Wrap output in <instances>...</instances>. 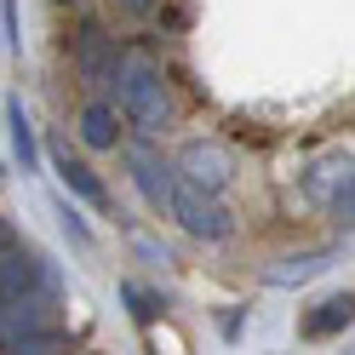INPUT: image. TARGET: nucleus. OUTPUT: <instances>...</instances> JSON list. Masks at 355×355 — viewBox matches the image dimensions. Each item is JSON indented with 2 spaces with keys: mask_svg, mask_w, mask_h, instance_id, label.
I'll return each instance as SVG.
<instances>
[{
  "mask_svg": "<svg viewBox=\"0 0 355 355\" xmlns=\"http://www.w3.org/2000/svg\"><path fill=\"white\" fill-rule=\"evenodd\" d=\"M24 293H52L46 258H40V252H6V258H0V304L24 298Z\"/></svg>",
  "mask_w": 355,
  "mask_h": 355,
  "instance_id": "obj_1",
  "label": "nucleus"
},
{
  "mask_svg": "<svg viewBox=\"0 0 355 355\" xmlns=\"http://www.w3.org/2000/svg\"><path fill=\"white\" fill-rule=\"evenodd\" d=\"M172 207H178V218H184L189 235H201V241H224L230 235V218L218 207H207L201 195H172Z\"/></svg>",
  "mask_w": 355,
  "mask_h": 355,
  "instance_id": "obj_2",
  "label": "nucleus"
},
{
  "mask_svg": "<svg viewBox=\"0 0 355 355\" xmlns=\"http://www.w3.org/2000/svg\"><path fill=\"white\" fill-rule=\"evenodd\" d=\"M0 355H75V349H69V332L63 327H46V332H29V338L0 344Z\"/></svg>",
  "mask_w": 355,
  "mask_h": 355,
  "instance_id": "obj_3",
  "label": "nucleus"
},
{
  "mask_svg": "<svg viewBox=\"0 0 355 355\" xmlns=\"http://www.w3.org/2000/svg\"><path fill=\"white\" fill-rule=\"evenodd\" d=\"M344 327H349V298H332V304H321V315L304 321L309 338H327V332H344Z\"/></svg>",
  "mask_w": 355,
  "mask_h": 355,
  "instance_id": "obj_4",
  "label": "nucleus"
},
{
  "mask_svg": "<svg viewBox=\"0 0 355 355\" xmlns=\"http://www.w3.org/2000/svg\"><path fill=\"white\" fill-rule=\"evenodd\" d=\"M321 270H327V263L309 252V258H286V270H263V281H270V286H298V281L321 275Z\"/></svg>",
  "mask_w": 355,
  "mask_h": 355,
  "instance_id": "obj_5",
  "label": "nucleus"
},
{
  "mask_svg": "<svg viewBox=\"0 0 355 355\" xmlns=\"http://www.w3.org/2000/svg\"><path fill=\"white\" fill-rule=\"evenodd\" d=\"M63 178H69V189L80 195V201H92V207H103V189H98V178L86 172V166H75V161H63Z\"/></svg>",
  "mask_w": 355,
  "mask_h": 355,
  "instance_id": "obj_6",
  "label": "nucleus"
},
{
  "mask_svg": "<svg viewBox=\"0 0 355 355\" xmlns=\"http://www.w3.org/2000/svg\"><path fill=\"white\" fill-rule=\"evenodd\" d=\"M86 144H98V149L115 144V115L109 109H86Z\"/></svg>",
  "mask_w": 355,
  "mask_h": 355,
  "instance_id": "obj_7",
  "label": "nucleus"
},
{
  "mask_svg": "<svg viewBox=\"0 0 355 355\" xmlns=\"http://www.w3.org/2000/svg\"><path fill=\"white\" fill-rule=\"evenodd\" d=\"M12 138H17V155H24V172H35V138H29V121L17 103H12Z\"/></svg>",
  "mask_w": 355,
  "mask_h": 355,
  "instance_id": "obj_8",
  "label": "nucleus"
},
{
  "mask_svg": "<svg viewBox=\"0 0 355 355\" xmlns=\"http://www.w3.org/2000/svg\"><path fill=\"white\" fill-rule=\"evenodd\" d=\"M126 304H132V315H138L144 327L161 315V298H155V293H144V286H126Z\"/></svg>",
  "mask_w": 355,
  "mask_h": 355,
  "instance_id": "obj_9",
  "label": "nucleus"
},
{
  "mask_svg": "<svg viewBox=\"0 0 355 355\" xmlns=\"http://www.w3.org/2000/svg\"><path fill=\"white\" fill-rule=\"evenodd\" d=\"M63 230H69V235L80 241V247H86V241H92V235H86V224H80V212H75V207H63Z\"/></svg>",
  "mask_w": 355,
  "mask_h": 355,
  "instance_id": "obj_10",
  "label": "nucleus"
},
{
  "mask_svg": "<svg viewBox=\"0 0 355 355\" xmlns=\"http://www.w3.org/2000/svg\"><path fill=\"white\" fill-rule=\"evenodd\" d=\"M0 344H6V332H0Z\"/></svg>",
  "mask_w": 355,
  "mask_h": 355,
  "instance_id": "obj_11",
  "label": "nucleus"
}]
</instances>
